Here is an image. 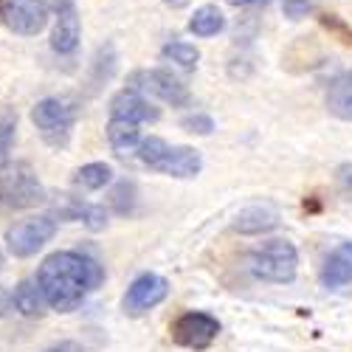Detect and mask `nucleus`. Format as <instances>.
Here are the masks:
<instances>
[{"mask_svg": "<svg viewBox=\"0 0 352 352\" xmlns=\"http://www.w3.org/2000/svg\"><path fill=\"white\" fill-rule=\"evenodd\" d=\"M37 282L51 310L71 313L87 299V293L104 282V268L87 254L56 251L43 259Z\"/></svg>", "mask_w": 352, "mask_h": 352, "instance_id": "nucleus-1", "label": "nucleus"}, {"mask_svg": "<svg viewBox=\"0 0 352 352\" xmlns=\"http://www.w3.org/2000/svg\"><path fill=\"white\" fill-rule=\"evenodd\" d=\"M138 161L153 172L169 175V178H195L203 169V158L195 146H169L164 138L150 135L138 144Z\"/></svg>", "mask_w": 352, "mask_h": 352, "instance_id": "nucleus-2", "label": "nucleus"}, {"mask_svg": "<svg viewBox=\"0 0 352 352\" xmlns=\"http://www.w3.org/2000/svg\"><path fill=\"white\" fill-rule=\"evenodd\" d=\"M0 203L6 209H34L45 203V186L25 161L0 164Z\"/></svg>", "mask_w": 352, "mask_h": 352, "instance_id": "nucleus-3", "label": "nucleus"}, {"mask_svg": "<svg viewBox=\"0 0 352 352\" xmlns=\"http://www.w3.org/2000/svg\"><path fill=\"white\" fill-rule=\"evenodd\" d=\"M32 122L40 130L43 141L54 150H65L76 124V104L65 96H48L32 107Z\"/></svg>", "mask_w": 352, "mask_h": 352, "instance_id": "nucleus-4", "label": "nucleus"}, {"mask_svg": "<svg viewBox=\"0 0 352 352\" xmlns=\"http://www.w3.org/2000/svg\"><path fill=\"white\" fill-rule=\"evenodd\" d=\"M251 274L262 282L271 285H287L296 279V268H299V251L287 240H271L262 243L254 254H251Z\"/></svg>", "mask_w": 352, "mask_h": 352, "instance_id": "nucleus-5", "label": "nucleus"}, {"mask_svg": "<svg viewBox=\"0 0 352 352\" xmlns=\"http://www.w3.org/2000/svg\"><path fill=\"white\" fill-rule=\"evenodd\" d=\"M130 87L138 91V94L155 96V99H161V102H166L172 107H186L189 99H192L189 87L166 68H150V71L130 74Z\"/></svg>", "mask_w": 352, "mask_h": 352, "instance_id": "nucleus-6", "label": "nucleus"}, {"mask_svg": "<svg viewBox=\"0 0 352 352\" xmlns=\"http://www.w3.org/2000/svg\"><path fill=\"white\" fill-rule=\"evenodd\" d=\"M56 234V220L54 214H40V217H28L23 223H14L6 231V248L12 256L25 259L34 256L45 243H51V237Z\"/></svg>", "mask_w": 352, "mask_h": 352, "instance_id": "nucleus-7", "label": "nucleus"}, {"mask_svg": "<svg viewBox=\"0 0 352 352\" xmlns=\"http://www.w3.org/2000/svg\"><path fill=\"white\" fill-rule=\"evenodd\" d=\"M51 9L45 0H0V23L20 37H37L45 32Z\"/></svg>", "mask_w": 352, "mask_h": 352, "instance_id": "nucleus-8", "label": "nucleus"}, {"mask_svg": "<svg viewBox=\"0 0 352 352\" xmlns=\"http://www.w3.org/2000/svg\"><path fill=\"white\" fill-rule=\"evenodd\" d=\"M172 341L186 349H209L214 344V338L220 336V321L209 313H197L189 310L184 316H178L172 321Z\"/></svg>", "mask_w": 352, "mask_h": 352, "instance_id": "nucleus-9", "label": "nucleus"}, {"mask_svg": "<svg viewBox=\"0 0 352 352\" xmlns=\"http://www.w3.org/2000/svg\"><path fill=\"white\" fill-rule=\"evenodd\" d=\"M169 296V282L158 274H141L130 282L124 299H122V307L127 316H144L150 313L153 307H158L164 299Z\"/></svg>", "mask_w": 352, "mask_h": 352, "instance_id": "nucleus-10", "label": "nucleus"}, {"mask_svg": "<svg viewBox=\"0 0 352 352\" xmlns=\"http://www.w3.org/2000/svg\"><path fill=\"white\" fill-rule=\"evenodd\" d=\"M110 116L116 119H127V122H135V124H144V122H158L161 119V110L146 99L144 94L133 91H119L113 99H110Z\"/></svg>", "mask_w": 352, "mask_h": 352, "instance_id": "nucleus-11", "label": "nucleus"}, {"mask_svg": "<svg viewBox=\"0 0 352 352\" xmlns=\"http://www.w3.org/2000/svg\"><path fill=\"white\" fill-rule=\"evenodd\" d=\"M56 23H54V32H51V48L56 54H74L79 48V37H82V23H79V12L76 3L54 12Z\"/></svg>", "mask_w": 352, "mask_h": 352, "instance_id": "nucleus-12", "label": "nucleus"}, {"mask_svg": "<svg viewBox=\"0 0 352 352\" xmlns=\"http://www.w3.org/2000/svg\"><path fill=\"white\" fill-rule=\"evenodd\" d=\"M56 217L85 223L91 231H102L107 226V212L102 206H94V203H87L82 197H71V195L60 197V203H56Z\"/></svg>", "mask_w": 352, "mask_h": 352, "instance_id": "nucleus-13", "label": "nucleus"}, {"mask_svg": "<svg viewBox=\"0 0 352 352\" xmlns=\"http://www.w3.org/2000/svg\"><path fill=\"white\" fill-rule=\"evenodd\" d=\"M352 282V240L341 243L338 248L330 251V256L321 265V285L324 287H344Z\"/></svg>", "mask_w": 352, "mask_h": 352, "instance_id": "nucleus-14", "label": "nucleus"}, {"mask_svg": "<svg viewBox=\"0 0 352 352\" xmlns=\"http://www.w3.org/2000/svg\"><path fill=\"white\" fill-rule=\"evenodd\" d=\"M279 226V212L268 203H262V206H248L237 214L234 220V231L240 234H262V231H271Z\"/></svg>", "mask_w": 352, "mask_h": 352, "instance_id": "nucleus-15", "label": "nucleus"}, {"mask_svg": "<svg viewBox=\"0 0 352 352\" xmlns=\"http://www.w3.org/2000/svg\"><path fill=\"white\" fill-rule=\"evenodd\" d=\"M107 144H110V150L116 155H130L138 150V144H141V130L135 122H127V119H110L107 124Z\"/></svg>", "mask_w": 352, "mask_h": 352, "instance_id": "nucleus-16", "label": "nucleus"}, {"mask_svg": "<svg viewBox=\"0 0 352 352\" xmlns=\"http://www.w3.org/2000/svg\"><path fill=\"white\" fill-rule=\"evenodd\" d=\"M12 302H14V307H17L23 316H28V318L43 316L45 307H48V302H45V296H43V287H40L37 279H23V282L14 287V293H12Z\"/></svg>", "mask_w": 352, "mask_h": 352, "instance_id": "nucleus-17", "label": "nucleus"}, {"mask_svg": "<svg viewBox=\"0 0 352 352\" xmlns=\"http://www.w3.org/2000/svg\"><path fill=\"white\" fill-rule=\"evenodd\" d=\"M327 107L338 119L352 122V76H338L327 87Z\"/></svg>", "mask_w": 352, "mask_h": 352, "instance_id": "nucleus-18", "label": "nucleus"}, {"mask_svg": "<svg viewBox=\"0 0 352 352\" xmlns=\"http://www.w3.org/2000/svg\"><path fill=\"white\" fill-rule=\"evenodd\" d=\"M223 28H226V17L217 6H200L189 20V32L195 37H214Z\"/></svg>", "mask_w": 352, "mask_h": 352, "instance_id": "nucleus-19", "label": "nucleus"}, {"mask_svg": "<svg viewBox=\"0 0 352 352\" xmlns=\"http://www.w3.org/2000/svg\"><path fill=\"white\" fill-rule=\"evenodd\" d=\"M110 181H113V169H110V164H102V161L85 164V166L76 169V175H74V184H76L79 189H85V192L104 189Z\"/></svg>", "mask_w": 352, "mask_h": 352, "instance_id": "nucleus-20", "label": "nucleus"}, {"mask_svg": "<svg viewBox=\"0 0 352 352\" xmlns=\"http://www.w3.org/2000/svg\"><path fill=\"white\" fill-rule=\"evenodd\" d=\"M161 54H164V60L181 65V68H186V71H195V68H197V60H200V51H197L192 43H181V40L166 43Z\"/></svg>", "mask_w": 352, "mask_h": 352, "instance_id": "nucleus-21", "label": "nucleus"}, {"mask_svg": "<svg viewBox=\"0 0 352 352\" xmlns=\"http://www.w3.org/2000/svg\"><path fill=\"white\" fill-rule=\"evenodd\" d=\"M17 135V113L12 107H0V164H6Z\"/></svg>", "mask_w": 352, "mask_h": 352, "instance_id": "nucleus-22", "label": "nucleus"}, {"mask_svg": "<svg viewBox=\"0 0 352 352\" xmlns=\"http://www.w3.org/2000/svg\"><path fill=\"white\" fill-rule=\"evenodd\" d=\"M133 197H135V186L130 181L119 184L113 189V209L119 214H130L133 212Z\"/></svg>", "mask_w": 352, "mask_h": 352, "instance_id": "nucleus-23", "label": "nucleus"}, {"mask_svg": "<svg viewBox=\"0 0 352 352\" xmlns=\"http://www.w3.org/2000/svg\"><path fill=\"white\" fill-rule=\"evenodd\" d=\"M316 6H318V0H282V12L290 20L307 17L310 12H316Z\"/></svg>", "mask_w": 352, "mask_h": 352, "instance_id": "nucleus-24", "label": "nucleus"}, {"mask_svg": "<svg viewBox=\"0 0 352 352\" xmlns=\"http://www.w3.org/2000/svg\"><path fill=\"white\" fill-rule=\"evenodd\" d=\"M181 127L189 130V133H197V135H209L214 130V122L206 113H195V116H186V119L181 122Z\"/></svg>", "mask_w": 352, "mask_h": 352, "instance_id": "nucleus-25", "label": "nucleus"}, {"mask_svg": "<svg viewBox=\"0 0 352 352\" xmlns=\"http://www.w3.org/2000/svg\"><path fill=\"white\" fill-rule=\"evenodd\" d=\"M336 186H338L341 197L352 206V161H349V164H341V166L336 169Z\"/></svg>", "mask_w": 352, "mask_h": 352, "instance_id": "nucleus-26", "label": "nucleus"}, {"mask_svg": "<svg viewBox=\"0 0 352 352\" xmlns=\"http://www.w3.org/2000/svg\"><path fill=\"white\" fill-rule=\"evenodd\" d=\"M43 352H85V349L76 341H60V344H54V346L43 349Z\"/></svg>", "mask_w": 352, "mask_h": 352, "instance_id": "nucleus-27", "label": "nucleus"}, {"mask_svg": "<svg viewBox=\"0 0 352 352\" xmlns=\"http://www.w3.org/2000/svg\"><path fill=\"white\" fill-rule=\"evenodd\" d=\"M9 307H14L12 293H6L3 287H0V316H6V310H9Z\"/></svg>", "mask_w": 352, "mask_h": 352, "instance_id": "nucleus-28", "label": "nucleus"}, {"mask_svg": "<svg viewBox=\"0 0 352 352\" xmlns=\"http://www.w3.org/2000/svg\"><path fill=\"white\" fill-rule=\"evenodd\" d=\"M164 3L172 9H184V6H189V0H164Z\"/></svg>", "mask_w": 352, "mask_h": 352, "instance_id": "nucleus-29", "label": "nucleus"}, {"mask_svg": "<svg viewBox=\"0 0 352 352\" xmlns=\"http://www.w3.org/2000/svg\"><path fill=\"white\" fill-rule=\"evenodd\" d=\"M231 6H237V9H243V6H251V3H256V0H228Z\"/></svg>", "mask_w": 352, "mask_h": 352, "instance_id": "nucleus-30", "label": "nucleus"}, {"mask_svg": "<svg viewBox=\"0 0 352 352\" xmlns=\"http://www.w3.org/2000/svg\"><path fill=\"white\" fill-rule=\"evenodd\" d=\"M0 268H3V254H0Z\"/></svg>", "mask_w": 352, "mask_h": 352, "instance_id": "nucleus-31", "label": "nucleus"}]
</instances>
